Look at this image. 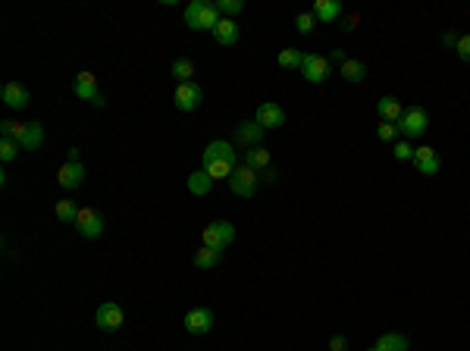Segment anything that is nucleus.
<instances>
[{"mask_svg": "<svg viewBox=\"0 0 470 351\" xmlns=\"http://www.w3.org/2000/svg\"><path fill=\"white\" fill-rule=\"evenodd\" d=\"M219 6L210 3V0H191L185 6V25L194 31H213L219 25Z\"/></svg>", "mask_w": 470, "mask_h": 351, "instance_id": "f257e3e1", "label": "nucleus"}, {"mask_svg": "<svg viewBox=\"0 0 470 351\" xmlns=\"http://www.w3.org/2000/svg\"><path fill=\"white\" fill-rule=\"evenodd\" d=\"M201 242L207 244V248H229L232 242H235V226L229 223V219H213V223L204 226V232H201Z\"/></svg>", "mask_w": 470, "mask_h": 351, "instance_id": "f03ea898", "label": "nucleus"}, {"mask_svg": "<svg viewBox=\"0 0 470 351\" xmlns=\"http://www.w3.org/2000/svg\"><path fill=\"white\" fill-rule=\"evenodd\" d=\"M426 125H430V116H426L423 107H407L405 116L398 119V132L405 138H420L426 132Z\"/></svg>", "mask_w": 470, "mask_h": 351, "instance_id": "7ed1b4c3", "label": "nucleus"}, {"mask_svg": "<svg viewBox=\"0 0 470 351\" xmlns=\"http://www.w3.org/2000/svg\"><path fill=\"white\" fill-rule=\"evenodd\" d=\"M257 182H260V173H254L251 166H235V173H232L229 179V188L238 194V198H251V194L257 192Z\"/></svg>", "mask_w": 470, "mask_h": 351, "instance_id": "20e7f679", "label": "nucleus"}, {"mask_svg": "<svg viewBox=\"0 0 470 351\" xmlns=\"http://www.w3.org/2000/svg\"><path fill=\"white\" fill-rule=\"evenodd\" d=\"M301 75H304L311 85H320V81H326V79H329V56L304 54V60H301Z\"/></svg>", "mask_w": 470, "mask_h": 351, "instance_id": "39448f33", "label": "nucleus"}, {"mask_svg": "<svg viewBox=\"0 0 470 351\" xmlns=\"http://www.w3.org/2000/svg\"><path fill=\"white\" fill-rule=\"evenodd\" d=\"M75 229H79L81 238H100L107 226H104V217H100L94 207H81L79 219H75Z\"/></svg>", "mask_w": 470, "mask_h": 351, "instance_id": "423d86ee", "label": "nucleus"}, {"mask_svg": "<svg viewBox=\"0 0 470 351\" xmlns=\"http://www.w3.org/2000/svg\"><path fill=\"white\" fill-rule=\"evenodd\" d=\"M173 100H175V107H179V110L191 113V110H198V107H201V100H204V91H201L198 81H182V85H175Z\"/></svg>", "mask_w": 470, "mask_h": 351, "instance_id": "0eeeda50", "label": "nucleus"}, {"mask_svg": "<svg viewBox=\"0 0 470 351\" xmlns=\"http://www.w3.org/2000/svg\"><path fill=\"white\" fill-rule=\"evenodd\" d=\"M94 323H97L104 332H116L119 326L125 323V313H123V307H119V304L104 301V304L97 307V313H94Z\"/></svg>", "mask_w": 470, "mask_h": 351, "instance_id": "6e6552de", "label": "nucleus"}, {"mask_svg": "<svg viewBox=\"0 0 470 351\" xmlns=\"http://www.w3.org/2000/svg\"><path fill=\"white\" fill-rule=\"evenodd\" d=\"M254 123L260 125V129H279V125H285V110H282L279 104H273V100H267V104L257 107L254 113Z\"/></svg>", "mask_w": 470, "mask_h": 351, "instance_id": "1a4fd4ad", "label": "nucleus"}, {"mask_svg": "<svg viewBox=\"0 0 470 351\" xmlns=\"http://www.w3.org/2000/svg\"><path fill=\"white\" fill-rule=\"evenodd\" d=\"M213 323H217V317H213L210 307H194V311L185 313V329L191 332V336H204V332H210Z\"/></svg>", "mask_w": 470, "mask_h": 351, "instance_id": "9d476101", "label": "nucleus"}, {"mask_svg": "<svg viewBox=\"0 0 470 351\" xmlns=\"http://www.w3.org/2000/svg\"><path fill=\"white\" fill-rule=\"evenodd\" d=\"M72 91L79 94L81 100H91L94 107H104V104H107V100L100 98V91H97V79H94L91 72H79V75H75Z\"/></svg>", "mask_w": 470, "mask_h": 351, "instance_id": "9b49d317", "label": "nucleus"}, {"mask_svg": "<svg viewBox=\"0 0 470 351\" xmlns=\"http://www.w3.org/2000/svg\"><path fill=\"white\" fill-rule=\"evenodd\" d=\"M217 160H235L238 163V150L232 141H210L204 148V154H201V166H210V163Z\"/></svg>", "mask_w": 470, "mask_h": 351, "instance_id": "f8f14e48", "label": "nucleus"}, {"mask_svg": "<svg viewBox=\"0 0 470 351\" xmlns=\"http://www.w3.org/2000/svg\"><path fill=\"white\" fill-rule=\"evenodd\" d=\"M411 163L420 169V176H436L439 169H442V160H439V154L432 148H426V144H420V148H414V157Z\"/></svg>", "mask_w": 470, "mask_h": 351, "instance_id": "ddd939ff", "label": "nucleus"}, {"mask_svg": "<svg viewBox=\"0 0 470 351\" xmlns=\"http://www.w3.org/2000/svg\"><path fill=\"white\" fill-rule=\"evenodd\" d=\"M0 98H3L6 107H13V110H25V107L31 104V94L25 85H19V81H6L3 91H0Z\"/></svg>", "mask_w": 470, "mask_h": 351, "instance_id": "4468645a", "label": "nucleus"}, {"mask_svg": "<svg viewBox=\"0 0 470 351\" xmlns=\"http://www.w3.org/2000/svg\"><path fill=\"white\" fill-rule=\"evenodd\" d=\"M263 135H267V129H260L254 119H244V123L235 125V141L244 144V150H248V148H257V144L263 141Z\"/></svg>", "mask_w": 470, "mask_h": 351, "instance_id": "2eb2a0df", "label": "nucleus"}, {"mask_svg": "<svg viewBox=\"0 0 470 351\" xmlns=\"http://www.w3.org/2000/svg\"><path fill=\"white\" fill-rule=\"evenodd\" d=\"M56 182H60L66 192H72V188H79L81 182H85V166H81V163L66 160V163L60 166V173H56Z\"/></svg>", "mask_w": 470, "mask_h": 351, "instance_id": "dca6fc26", "label": "nucleus"}, {"mask_svg": "<svg viewBox=\"0 0 470 351\" xmlns=\"http://www.w3.org/2000/svg\"><path fill=\"white\" fill-rule=\"evenodd\" d=\"M376 113H379L382 123H395V125H398V119L405 116V107H401V100H398V98L386 94V98L376 100Z\"/></svg>", "mask_w": 470, "mask_h": 351, "instance_id": "f3484780", "label": "nucleus"}, {"mask_svg": "<svg viewBox=\"0 0 470 351\" xmlns=\"http://www.w3.org/2000/svg\"><path fill=\"white\" fill-rule=\"evenodd\" d=\"M213 38H217V44H223V47H235L238 44V22L235 19H219V25L213 29Z\"/></svg>", "mask_w": 470, "mask_h": 351, "instance_id": "a211bd4d", "label": "nucleus"}, {"mask_svg": "<svg viewBox=\"0 0 470 351\" xmlns=\"http://www.w3.org/2000/svg\"><path fill=\"white\" fill-rule=\"evenodd\" d=\"M244 166H251L254 173H267L269 169V148H263V144L248 148L244 150Z\"/></svg>", "mask_w": 470, "mask_h": 351, "instance_id": "6ab92c4d", "label": "nucleus"}, {"mask_svg": "<svg viewBox=\"0 0 470 351\" xmlns=\"http://www.w3.org/2000/svg\"><path fill=\"white\" fill-rule=\"evenodd\" d=\"M311 13L317 16V22H336V19H342V3L338 0H317Z\"/></svg>", "mask_w": 470, "mask_h": 351, "instance_id": "aec40b11", "label": "nucleus"}, {"mask_svg": "<svg viewBox=\"0 0 470 351\" xmlns=\"http://www.w3.org/2000/svg\"><path fill=\"white\" fill-rule=\"evenodd\" d=\"M373 348L376 351H407L411 342H407V336H401V332H382Z\"/></svg>", "mask_w": 470, "mask_h": 351, "instance_id": "412c9836", "label": "nucleus"}, {"mask_svg": "<svg viewBox=\"0 0 470 351\" xmlns=\"http://www.w3.org/2000/svg\"><path fill=\"white\" fill-rule=\"evenodd\" d=\"M219 260H223V251L219 248H207V244H201V248L194 251V267L198 270H213V267H219Z\"/></svg>", "mask_w": 470, "mask_h": 351, "instance_id": "4be33fe9", "label": "nucleus"}, {"mask_svg": "<svg viewBox=\"0 0 470 351\" xmlns=\"http://www.w3.org/2000/svg\"><path fill=\"white\" fill-rule=\"evenodd\" d=\"M44 144V125L41 123H25V135L22 141H19V148L22 150H35Z\"/></svg>", "mask_w": 470, "mask_h": 351, "instance_id": "5701e85b", "label": "nucleus"}, {"mask_svg": "<svg viewBox=\"0 0 470 351\" xmlns=\"http://www.w3.org/2000/svg\"><path fill=\"white\" fill-rule=\"evenodd\" d=\"M188 192L191 194H210V188H213V179H210V173L207 169H194L191 176H188Z\"/></svg>", "mask_w": 470, "mask_h": 351, "instance_id": "b1692460", "label": "nucleus"}, {"mask_svg": "<svg viewBox=\"0 0 470 351\" xmlns=\"http://www.w3.org/2000/svg\"><path fill=\"white\" fill-rule=\"evenodd\" d=\"M338 72H342V79L351 81V85H357V81L367 79V66H363L361 60H351V56L342 63V66H338Z\"/></svg>", "mask_w": 470, "mask_h": 351, "instance_id": "393cba45", "label": "nucleus"}, {"mask_svg": "<svg viewBox=\"0 0 470 351\" xmlns=\"http://www.w3.org/2000/svg\"><path fill=\"white\" fill-rule=\"evenodd\" d=\"M79 210L81 207L75 204V201H56V207H54V213H56V219L60 223H69V226H75V219H79Z\"/></svg>", "mask_w": 470, "mask_h": 351, "instance_id": "a878e982", "label": "nucleus"}, {"mask_svg": "<svg viewBox=\"0 0 470 351\" xmlns=\"http://www.w3.org/2000/svg\"><path fill=\"white\" fill-rule=\"evenodd\" d=\"M235 166H238L235 160H217V163H210V166H201V169H207L213 182H217V179H226V182H229L232 173H235Z\"/></svg>", "mask_w": 470, "mask_h": 351, "instance_id": "bb28decb", "label": "nucleus"}, {"mask_svg": "<svg viewBox=\"0 0 470 351\" xmlns=\"http://www.w3.org/2000/svg\"><path fill=\"white\" fill-rule=\"evenodd\" d=\"M169 72H173V79L179 81H194V63L191 60H185V56H179V60L173 63V69H169Z\"/></svg>", "mask_w": 470, "mask_h": 351, "instance_id": "cd10ccee", "label": "nucleus"}, {"mask_svg": "<svg viewBox=\"0 0 470 351\" xmlns=\"http://www.w3.org/2000/svg\"><path fill=\"white\" fill-rule=\"evenodd\" d=\"M301 60H304V54L295 47H285L279 50V56H276V63H279L282 69H301Z\"/></svg>", "mask_w": 470, "mask_h": 351, "instance_id": "c85d7f7f", "label": "nucleus"}, {"mask_svg": "<svg viewBox=\"0 0 470 351\" xmlns=\"http://www.w3.org/2000/svg\"><path fill=\"white\" fill-rule=\"evenodd\" d=\"M25 135V123H13V119H6V123H0V138H13V141H22Z\"/></svg>", "mask_w": 470, "mask_h": 351, "instance_id": "c756f323", "label": "nucleus"}, {"mask_svg": "<svg viewBox=\"0 0 470 351\" xmlns=\"http://www.w3.org/2000/svg\"><path fill=\"white\" fill-rule=\"evenodd\" d=\"M217 6H219V16L223 19H232V16H238V13L244 10L242 0H217Z\"/></svg>", "mask_w": 470, "mask_h": 351, "instance_id": "7c9ffc66", "label": "nucleus"}, {"mask_svg": "<svg viewBox=\"0 0 470 351\" xmlns=\"http://www.w3.org/2000/svg\"><path fill=\"white\" fill-rule=\"evenodd\" d=\"M19 144L13 141V138H0V160L3 163H10V160H16V154H19Z\"/></svg>", "mask_w": 470, "mask_h": 351, "instance_id": "2f4dec72", "label": "nucleus"}, {"mask_svg": "<svg viewBox=\"0 0 470 351\" xmlns=\"http://www.w3.org/2000/svg\"><path fill=\"white\" fill-rule=\"evenodd\" d=\"M313 25H317V16H313V13H298V19H295V29H298L301 35H311Z\"/></svg>", "mask_w": 470, "mask_h": 351, "instance_id": "473e14b6", "label": "nucleus"}, {"mask_svg": "<svg viewBox=\"0 0 470 351\" xmlns=\"http://www.w3.org/2000/svg\"><path fill=\"white\" fill-rule=\"evenodd\" d=\"M376 135H379V141L395 144V138H398V125H395V123H379V125H376Z\"/></svg>", "mask_w": 470, "mask_h": 351, "instance_id": "72a5a7b5", "label": "nucleus"}, {"mask_svg": "<svg viewBox=\"0 0 470 351\" xmlns=\"http://www.w3.org/2000/svg\"><path fill=\"white\" fill-rule=\"evenodd\" d=\"M414 157V148L407 141H395V160H411Z\"/></svg>", "mask_w": 470, "mask_h": 351, "instance_id": "f704fd0d", "label": "nucleus"}, {"mask_svg": "<svg viewBox=\"0 0 470 351\" xmlns=\"http://www.w3.org/2000/svg\"><path fill=\"white\" fill-rule=\"evenodd\" d=\"M457 56H461L464 63H470V35H464V38H457Z\"/></svg>", "mask_w": 470, "mask_h": 351, "instance_id": "c9c22d12", "label": "nucleus"}, {"mask_svg": "<svg viewBox=\"0 0 470 351\" xmlns=\"http://www.w3.org/2000/svg\"><path fill=\"white\" fill-rule=\"evenodd\" d=\"M329 351H348V338H345V336H332L329 338Z\"/></svg>", "mask_w": 470, "mask_h": 351, "instance_id": "e433bc0d", "label": "nucleus"}, {"mask_svg": "<svg viewBox=\"0 0 470 351\" xmlns=\"http://www.w3.org/2000/svg\"><path fill=\"white\" fill-rule=\"evenodd\" d=\"M442 44H445V47H457V35H455V31H445Z\"/></svg>", "mask_w": 470, "mask_h": 351, "instance_id": "4c0bfd02", "label": "nucleus"}, {"mask_svg": "<svg viewBox=\"0 0 470 351\" xmlns=\"http://www.w3.org/2000/svg\"><path fill=\"white\" fill-rule=\"evenodd\" d=\"M332 60H336L338 66H342V63L348 60V56H345V50H342V47H336V50H332V54H329V63H332Z\"/></svg>", "mask_w": 470, "mask_h": 351, "instance_id": "58836bf2", "label": "nucleus"}, {"mask_svg": "<svg viewBox=\"0 0 470 351\" xmlns=\"http://www.w3.org/2000/svg\"><path fill=\"white\" fill-rule=\"evenodd\" d=\"M354 22H357V13H351L348 19H342V29H345V31H351V29H354Z\"/></svg>", "mask_w": 470, "mask_h": 351, "instance_id": "ea45409f", "label": "nucleus"}, {"mask_svg": "<svg viewBox=\"0 0 470 351\" xmlns=\"http://www.w3.org/2000/svg\"><path fill=\"white\" fill-rule=\"evenodd\" d=\"M79 154H81L79 148H69V160H72V163H79Z\"/></svg>", "mask_w": 470, "mask_h": 351, "instance_id": "a19ab883", "label": "nucleus"}, {"mask_svg": "<svg viewBox=\"0 0 470 351\" xmlns=\"http://www.w3.org/2000/svg\"><path fill=\"white\" fill-rule=\"evenodd\" d=\"M260 179H267V182H273V179H276V173H273V166H269V169H267V173H260Z\"/></svg>", "mask_w": 470, "mask_h": 351, "instance_id": "79ce46f5", "label": "nucleus"}, {"mask_svg": "<svg viewBox=\"0 0 470 351\" xmlns=\"http://www.w3.org/2000/svg\"><path fill=\"white\" fill-rule=\"evenodd\" d=\"M367 351H376V348H367Z\"/></svg>", "mask_w": 470, "mask_h": 351, "instance_id": "37998d69", "label": "nucleus"}]
</instances>
